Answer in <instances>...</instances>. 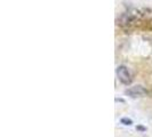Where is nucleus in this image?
<instances>
[{"label":"nucleus","mask_w":152,"mask_h":137,"mask_svg":"<svg viewBox=\"0 0 152 137\" xmlns=\"http://www.w3.org/2000/svg\"><path fill=\"white\" fill-rule=\"evenodd\" d=\"M117 78L118 80L121 82L122 85H126V86H129L133 82V76L130 73L129 68H127L126 65H119L117 68Z\"/></svg>","instance_id":"f257e3e1"},{"label":"nucleus","mask_w":152,"mask_h":137,"mask_svg":"<svg viewBox=\"0 0 152 137\" xmlns=\"http://www.w3.org/2000/svg\"><path fill=\"white\" fill-rule=\"evenodd\" d=\"M125 94L128 95L129 97L136 98V97H142V96L146 95L148 91H146V89H145L143 86L137 85V86H133V87H129L128 89H126Z\"/></svg>","instance_id":"f03ea898"},{"label":"nucleus","mask_w":152,"mask_h":137,"mask_svg":"<svg viewBox=\"0 0 152 137\" xmlns=\"http://www.w3.org/2000/svg\"><path fill=\"white\" fill-rule=\"evenodd\" d=\"M120 122H121L122 125H125V126H132L133 125V121L130 119H128V118H122Z\"/></svg>","instance_id":"7ed1b4c3"}]
</instances>
